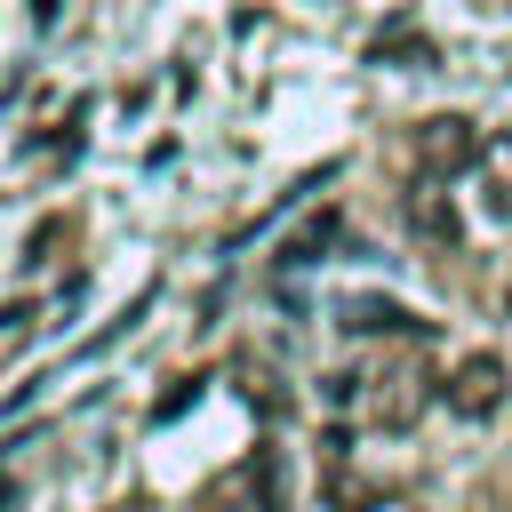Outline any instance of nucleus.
I'll return each mask as SVG.
<instances>
[{
  "label": "nucleus",
  "mask_w": 512,
  "mask_h": 512,
  "mask_svg": "<svg viewBox=\"0 0 512 512\" xmlns=\"http://www.w3.org/2000/svg\"><path fill=\"white\" fill-rule=\"evenodd\" d=\"M416 352H424V344H416ZM416 352H400V360H384V368H368V376H328V400L360 408V424H376V432H408V424L424 416V400H432V368H424Z\"/></svg>",
  "instance_id": "nucleus-1"
},
{
  "label": "nucleus",
  "mask_w": 512,
  "mask_h": 512,
  "mask_svg": "<svg viewBox=\"0 0 512 512\" xmlns=\"http://www.w3.org/2000/svg\"><path fill=\"white\" fill-rule=\"evenodd\" d=\"M408 152H416V176H424V184H448V176H464V168L480 160V128H472L464 112H432V120H416Z\"/></svg>",
  "instance_id": "nucleus-2"
},
{
  "label": "nucleus",
  "mask_w": 512,
  "mask_h": 512,
  "mask_svg": "<svg viewBox=\"0 0 512 512\" xmlns=\"http://www.w3.org/2000/svg\"><path fill=\"white\" fill-rule=\"evenodd\" d=\"M200 512H288V488H280V456L272 448H248L208 496H200Z\"/></svg>",
  "instance_id": "nucleus-3"
},
{
  "label": "nucleus",
  "mask_w": 512,
  "mask_h": 512,
  "mask_svg": "<svg viewBox=\"0 0 512 512\" xmlns=\"http://www.w3.org/2000/svg\"><path fill=\"white\" fill-rule=\"evenodd\" d=\"M504 392H512V368H504L496 352H472V360H456V368H448V384H440V400H448L464 424H488V416L504 408Z\"/></svg>",
  "instance_id": "nucleus-4"
},
{
  "label": "nucleus",
  "mask_w": 512,
  "mask_h": 512,
  "mask_svg": "<svg viewBox=\"0 0 512 512\" xmlns=\"http://www.w3.org/2000/svg\"><path fill=\"white\" fill-rule=\"evenodd\" d=\"M336 328H344V336H408V344H432V320L400 312L392 296H344Z\"/></svg>",
  "instance_id": "nucleus-5"
},
{
  "label": "nucleus",
  "mask_w": 512,
  "mask_h": 512,
  "mask_svg": "<svg viewBox=\"0 0 512 512\" xmlns=\"http://www.w3.org/2000/svg\"><path fill=\"white\" fill-rule=\"evenodd\" d=\"M336 240H344V208H320L280 240V264H320V248H336Z\"/></svg>",
  "instance_id": "nucleus-6"
},
{
  "label": "nucleus",
  "mask_w": 512,
  "mask_h": 512,
  "mask_svg": "<svg viewBox=\"0 0 512 512\" xmlns=\"http://www.w3.org/2000/svg\"><path fill=\"white\" fill-rule=\"evenodd\" d=\"M408 232H424V240H440V248H448L464 224H456V208H448L440 192H408Z\"/></svg>",
  "instance_id": "nucleus-7"
},
{
  "label": "nucleus",
  "mask_w": 512,
  "mask_h": 512,
  "mask_svg": "<svg viewBox=\"0 0 512 512\" xmlns=\"http://www.w3.org/2000/svg\"><path fill=\"white\" fill-rule=\"evenodd\" d=\"M368 56H376V64H392V56H416V64H432V40H424V32H384Z\"/></svg>",
  "instance_id": "nucleus-8"
},
{
  "label": "nucleus",
  "mask_w": 512,
  "mask_h": 512,
  "mask_svg": "<svg viewBox=\"0 0 512 512\" xmlns=\"http://www.w3.org/2000/svg\"><path fill=\"white\" fill-rule=\"evenodd\" d=\"M24 336H32V312H24V304H8V312H0V352H16Z\"/></svg>",
  "instance_id": "nucleus-9"
},
{
  "label": "nucleus",
  "mask_w": 512,
  "mask_h": 512,
  "mask_svg": "<svg viewBox=\"0 0 512 512\" xmlns=\"http://www.w3.org/2000/svg\"><path fill=\"white\" fill-rule=\"evenodd\" d=\"M8 504H16V480H0V512H8Z\"/></svg>",
  "instance_id": "nucleus-10"
},
{
  "label": "nucleus",
  "mask_w": 512,
  "mask_h": 512,
  "mask_svg": "<svg viewBox=\"0 0 512 512\" xmlns=\"http://www.w3.org/2000/svg\"><path fill=\"white\" fill-rule=\"evenodd\" d=\"M120 512H152V504H120Z\"/></svg>",
  "instance_id": "nucleus-11"
}]
</instances>
